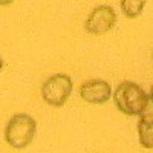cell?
Listing matches in <instances>:
<instances>
[{
  "label": "cell",
  "mask_w": 153,
  "mask_h": 153,
  "mask_svg": "<svg viewBox=\"0 0 153 153\" xmlns=\"http://www.w3.org/2000/svg\"><path fill=\"white\" fill-rule=\"evenodd\" d=\"M149 94L138 83L123 81L117 86L113 92V101L117 107L126 115H141L149 103Z\"/></svg>",
  "instance_id": "cell-1"
},
{
  "label": "cell",
  "mask_w": 153,
  "mask_h": 153,
  "mask_svg": "<svg viewBox=\"0 0 153 153\" xmlns=\"http://www.w3.org/2000/svg\"><path fill=\"white\" fill-rule=\"evenodd\" d=\"M37 130V123L28 113H16L6 124L5 139L14 149H25L31 144Z\"/></svg>",
  "instance_id": "cell-2"
},
{
  "label": "cell",
  "mask_w": 153,
  "mask_h": 153,
  "mask_svg": "<svg viewBox=\"0 0 153 153\" xmlns=\"http://www.w3.org/2000/svg\"><path fill=\"white\" fill-rule=\"evenodd\" d=\"M72 80L66 74H55L43 83L42 97L48 104L60 107L68 101L72 92Z\"/></svg>",
  "instance_id": "cell-3"
},
{
  "label": "cell",
  "mask_w": 153,
  "mask_h": 153,
  "mask_svg": "<svg viewBox=\"0 0 153 153\" xmlns=\"http://www.w3.org/2000/svg\"><path fill=\"white\" fill-rule=\"evenodd\" d=\"M115 22H117V14H115L113 8L107 5H101L92 9V12L86 19L84 28L89 34L100 35L110 31L113 28Z\"/></svg>",
  "instance_id": "cell-4"
},
{
  "label": "cell",
  "mask_w": 153,
  "mask_h": 153,
  "mask_svg": "<svg viewBox=\"0 0 153 153\" xmlns=\"http://www.w3.org/2000/svg\"><path fill=\"white\" fill-rule=\"evenodd\" d=\"M80 95L91 104H104L112 97V86L104 80H89L81 84Z\"/></svg>",
  "instance_id": "cell-5"
},
{
  "label": "cell",
  "mask_w": 153,
  "mask_h": 153,
  "mask_svg": "<svg viewBox=\"0 0 153 153\" xmlns=\"http://www.w3.org/2000/svg\"><path fill=\"white\" fill-rule=\"evenodd\" d=\"M138 138L139 144L144 149H153V123L141 121L138 123Z\"/></svg>",
  "instance_id": "cell-6"
},
{
  "label": "cell",
  "mask_w": 153,
  "mask_h": 153,
  "mask_svg": "<svg viewBox=\"0 0 153 153\" xmlns=\"http://www.w3.org/2000/svg\"><path fill=\"white\" fill-rule=\"evenodd\" d=\"M144 5H146V2H143V0H121L123 12H124V14L129 17V19L138 17V16L143 12Z\"/></svg>",
  "instance_id": "cell-7"
},
{
  "label": "cell",
  "mask_w": 153,
  "mask_h": 153,
  "mask_svg": "<svg viewBox=\"0 0 153 153\" xmlns=\"http://www.w3.org/2000/svg\"><path fill=\"white\" fill-rule=\"evenodd\" d=\"M139 120L141 121H147V123H153V103L149 100L147 106L144 107V110L139 115Z\"/></svg>",
  "instance_id": "cell-8"
},
{
  "label": "cell",
  "mask_w": 153,
  "mask_h": 153,
  "mask_svg": "<svg viewBox=\"0 0 153 153\" xmlns=\"http://www.w3.org/2000/svg\"><path fill=\"white\" fill-rule=\"evenodd\" d=\"M149 98H150V101L153 103V86H152V89H150V95H149Z\"/></svg>",
  "instance_id": "cell-9"
},
{
  "label": "cell",
  "mask_w": 153,
  "mask_h": 153,
  "mask_svg": "<svg viewBox=\"0 0 153 153\" xmlns=\"http://www.w3.org/2000/svg\"><path fill=\"white\" fill-rule=\"evenodd\" d=\"M2 69H3V60H2V57H0V72H2Z\"/></svg>",
  "instance_id": "cell-10"
}]
</instances>
